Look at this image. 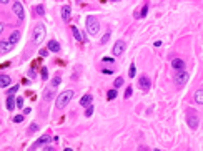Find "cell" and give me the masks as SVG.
<instances>
[{
    "instance_id": "12",
    "label": "cell",
    "mask_w": 203,
    "mask_h": 151,
    "mask_svg": "<svg viewBox=\"0 0 203 151\" xmlns=\"http://www.w3.org/2000/svg\"><path fill=\"white\" fill-rule=\"evenodd\" d=\"M14 48V45L10 43L9 40H5V42H0V53H7L9 50H12Z\"/></svg>"
},
{
    "instance_id": "8",
    "label": "cell",
    "mask_w": 203,
    "mask_h": 151,
    "mask_svg": "<svg viewBox=\"0 0 203 151\" xmlns=\"http://www.w3.org/2000/svg\"><path fill=\"white\" fill-rule=\"evenodd\" d=\"M14 14L19 17V20L25 19V10H23V5L20 4V2H15L14 4Z\"/></svg>"
},
{
    "instance_id": "4",
    "label": "cell",
    "mask_w": 203,
    "mask_h": 151,
    "mask_svg": "<svg viewBox=\"0 0 203 151\" xmlns=\"http://www.w3.org/2000/svg\"><path fill=\"white\" fill-rule=\"evenodd\" d=\"M186 115H188V116H186L188 126H190L191 130H197V128H198V123H200V121H198V115H197V113H193L191 110H188V111H186Z\"/></svg>"
},
{
    "instance_id": "33",
    "label": "cell",
    "mask_w": 203,
    "mask_h": 151,
    "mask_svg": "<svg viewBox=\"0 0 203 151\" xmlns=\"http://www.w3.org/2000/svg\"><path fill=\"white\" fill-rule=\"evenodd\" d=\"M130 96H132V88L128 87V90H127V92H125V98H127V100H128Z\"/></svg>"
},
{
    "instance_id": "37",
    "label": "cell",
    "mask_w": 203,
    "mask_h": 151,
    "mask_svg": "<svg viewBox=\"0 0 203 151\" xmlns=\"http://www.w3.org/2000/svg\"><path fill=\"white\" fill-rule=\"evenodd\" d=\"M138 151H148V148H147V146H140Z\"/></svg>"
},
{
    "instance_id": "11",
    "label": "cell",
    "mask_w": 203,
    "mask_h": 151,
    "mask_svg": "<svg viewBox=\"0 0 203 151\" xmlns=\"http://www.w3.org/2000/svg\"><path fill=\"white\" fill-rule=\"evenodd\" d=\"M92 101H93V96L90 95V93H87V95H83V96H82V100H80V105L87 108V106L92 105Z\"/></svg>"
},
{
    "instance_id": "32",
    "label": "cell",
    "mask_w": 203,
    "mask_h": 151,
    "mask_svg": "<svg viewBox=\"0 0 203 151\" xmlns=\"http://www.w3.org/2000/svg\"><path fill=\"white\" fill-rule=\"evenodd\" d=\"M147 12H148V7L145 5V7L142 9V14H140V17H145V15H147Z\"/></svg>"
},
{
    "instance_id": "42",
    "label": "cell",
    "mask_w": 203,
    "mask_h": 151,
    "mask_svg": "<svg viewBox=\"0 0 203 151\" xmlns=\"http://www.w3.org/2000/svg\"><path fill=\"white\" fill-rule=\"evenodd\" d=\"M155 151H162V150H155Z\"/></svg>"
},
{
    "instance_id": "15",
    "label": "cell",
    "mask_w": 203,
    "mask_h": 151,
    "mask_svg": "<svg viewBox=\"0 0 203 151\" xmlns=\"http://www.w3.org/2000/svg\"><path fill=\"white\" fill-rule=\"evenodd\" d=\"M48 50L53 52V53L60 52V45H58V42H55V40H50V42H48Z\"/></svg>"
},
{
    "instance_id": "17",
    "label": "cell",
    "mask_w": 203,
    "mask_h": 151,
    "mask_svg": "<svg viewBox=\"0 0 203 151\" xmlns=\"http://www.w3.org/2000/svg\"><path fill=\"white\" fill-rule=\"evenodd\" d=\"M19 40H20V32H14L12 35H10V38H9V42L12 43V45H15Z\"/></svg>"
},
{
    "instance_id": "35",
    "label": "cell",
    "mask_w": 203,
    "mask_h": 151,
    "mask_svg": "<svg viewBox=\"0 0 203 151\" xmlns=\"http://www.w3.org/2000/svg\"><path fill=\"white\" fill-rule=\"evenodd\" d=\"M47 55H48V52L47 50H40V57H47Z\"/></svg>"
},
{
    "instance_id": "14",
    "label": "cell",
    "mask_w": 203,
    "mask_h": 151,
    "mask_svg": "<svg viewBox=\"0 0 203 151\" xmlns=\"http://www.w3.org/2000/svg\"><path fill=\"white\" fill-rule=\"evenodd\" d=\"M10 83H12V78L9 75H0V87L2 88H7Z\"/></svg>"
},
{
    "instance_id": "21",
    "label": "cell",
    "mask_w": 203,
    "mask_h": 151,
    "mask_svg": "<svg viewBox=\"0 0 203 151\" xmlns=\"http://www.w3.org/2000/svg\"><path fill=\"white\" fill-rule=\"evenodd\" d=\"M60 82H62V78L58 77V75H57V77L53 78V80H52V88H53V90H55V88L58 87V85H60Z\"/></svg>"
},
{
    "instance_id": "40",
    "label": "cell",
    "mask_w": 203,
    "mask_h": 151,
    "mask_svg": "<svg viewBox=\"0 0 203 151\" xmlns=\"http://www.w3.org/2000/svg\"><path fill=\"white\" fill-rule=\"evenodd\" d=\"M65 151H73V150H70V148H67V150H65Z\"/></svg>"
},
{
    "instance_id": "5",
    "label": "cell",
    "mask_w": 203,
    "mask_h": 151,
    "mask_svg": "<svg viewBox=\"0 0 203 151\" xmlns=\"http://www.w3.org/2000/svg\"><path fill=\"white\" fill-rule=\"evenodd\" d=\"M188 77L190 75L185 72V70H178V73L175 75V83L178 85V87H181V85H185V83L188 82Z\"/></svg>"
},
{
    "instance_id": "30",
    "label": "cell",
    "mask_w": 203,
    "mask_h": 151,
    "mask_svg": "<svg viewBox=\"0 0 203 151\" xmlns=\"http://www.w3.org/2000/svg\"><path fill=\"white\" fill-rule=\"evenodd\" d=\"M23 118H25V116H22V115H19V116H15V118H14V123H22V121H23Z\"/></svg>"
},
{
    "instance_id": "34",
    "label": "cell",
    "mask_w": 203,
    "mask_h": 151,
    "mask_svg": "<svg viewBox=\"0 0 203 151\" xmlns=\"http://www.w3.org/2000/svg\"><path fill=\"white\" fill-rule=\"evenodd\" d=\"M103 62H107V63H112V62H113V58H110V57H105V58H103Z\"/></svg>"
},
{
    "instance_id": "19",
    "label": "cell",
    "mask_w": 203,
    "mask_h": 151,
    "mask_svg": "<svg viewBox=\"0 0 203 151\" xmlns=\"http://www.w3.org/2000/svg\"><path fill=\"white\" fill-rule=\"evenodd\" d=\"M72 32H73L75 40H78V42H82V40H83V37L80 35V32H78V28H77V27H72Z\"/></svg>"
},
{
    "instance_id": "10",
    "label": "cell",
    "mask_w": 203,
    "mask_h": 151,
    "mask_svg": "<svg viewBox=\"0 0 203 151\" xmlns=\"http://www.w3.org/2000/svg\"><path fill=\"white\" fill-rule=\"evenodd\" d=\"M70 15H72V9H70L68 5H63V7H62V20H63V22H68Z\"/></svg>"
},
{
    "instance_id": "23",
    "label": "cell",
    "mask_w": 203,
    "mask_h": 151,
    "mask_svg": "<svg viewBox=\"0 0 203 151\" xmlns=\"http://www.w3.org/2000/svg\"><path fill=\"white\" fill-rule=\"evenodd\" d=\"M38 130V125L37 123H32L30 126H28V135H32V133H35Z\"/></svg>"
},
{
    "instance_id": "3",
    "label": "cell",
    "mask_w": 203,
    "mask_h": 151,
    "mask_svg": "<svg viewBox=\"0 0 203 151\" xmlns=\"http://www.w3.org/2000/svg\"><path fill=\"white\" fill-rule=\"evenodd\" d=\"M85 27H87V32L90 33V35H97L98 32H100V23H98V20L95 19V17H87V20H85Z\"/></svg>"
},
{
    "instance_id": "1",
    "label": "cell",
    "mask_w": 203,
    "mask_h": 151,
    "mask_svg": "<svg viewBox=\"0 0 203 151\" xmlns=\"http://www.w3.org/2000/svg\"><path fill=\"white\" fill-rule=\"evenodd\" d=\"M33 43L35 45H40L42 42L45 40V37H47V32H45V25L43 23H37L35 25V28H33Z\"/></svg>"
},
{
    "instance_id": "41",
    "label": "cell",
    "mask_w": 203,
    "mask_h": 151,
    "mask_svg": "<svg viewBox=\"0 0 203 151\" xmlns=\"http://www.w3.org/2000/svg\"><path fill=\"white\" fill-rule=\"evenodd\" d=\"M110 2H118V0H110Z\"/></svg>"
},
{
    "instance_id": "18",
    "label": "cell",
    "mask_w": 203,
    "mask_h": 151,
    "mask_svg": "<svg viewBox=\"0 0 203 151\" xmlns=\"http://www.w3.org/2000/svg\"><path fill=\"white\" fill-rule=\"evenodd\" d=\"M195 103L203 105V90H198V92L195 93Z\"/></svg>"
},
{
    "instance_id": "6",
    "label": "cell",
    "mask_w": 203,
    "mask_h": 151,
    "mask_svg": "<svg viewBox=\"0 0 203 151\" xmlns=\"http://www.w3.org/2000/svg\"><path fill=\"white\" fill-rule=\"evenodd\" d=\"M125 48H127V43H125L123 40H117V42H115V45H113V50H112V52H113V55H115V57H120L122 53L125 52Z\"/></svg>"
},
{
    "instance_id": "26",
    "label": "cell",
    "mask_w": 203,
    "mask_h": 151,
    "mask_svg": "<svg viewBox=\"0 0 203 151\" xmlns=\"http://www.w3.org/2000/svg\"><path fill=\"white\" fill-rule=\"evenodd\" d=\"M108 40H110V32H107V33H105V37H103V38L100 40V43H102V45H105V43H107Z\"/></svg>"
},
{
    "instance_id": "38",
    "label": "cell",
    "mask_w": 203,
    "mask_h": 151,
    "mask_svg": "<svg viewBox=\"0 0 203 151\" xmlns=\"http://www.w3.org/2000/svg\"><path fill=\"white\" fill-rule=\"evenodd\" d=\"M0 4H9V0H0Z\"/></svg>"
},
{
    "instance_id": "16",
    "label": "cell",
    "mask_w": 203,
    "mask_h": 151,
    "mask_svg": "<svg viewBox=\"0 0 203 151\" xmlns=\"http://www.w3.org/2000/svg\"><path fill=\"white\" fill-rule=\"evenodd\" d=\"M15 106H17V105H15L14 96H7V110H9V111H12V110L15 108Z\"/></svg>"
},
{
    "instance_id": "29",
    "label": "cell",
    "mask_w": 203,
    "mask_h": 151,
    "mask_svg": "<svg viewBox=\"0 0 203 151\" xmlns=\"http://www.w3.org/2000/svg\"><path fill=\"white\" fill-rule=\"evenodd\" d=\"M135 72H137V68H135V63L130 65V77H135Z\"/></svg>"
},
{
    "instance_id": "22",
    "label": "cell",
    "mask_w": 203,
    "mask_h": 151,
    "mask_svg": "<svg viewBox=\"0 0 203 151\" xmlns=\"http://www.w3.org/2000/svg\"><path fill=\"white\" fill-rule=\"evenodd\" d=\"M113 98H117V88L115 90H108V93H107V100H113Z\"/></svg>"
},
{
    "instance_id": "27",
    "label": "cell",
    "mask_w": 203,
    "mask_h": 151,
    "mask_svg": "<svg viewBox=\"0 0 203 151\" xmlns=\"http://www.w3.org/2000/svg\"><path fill=\"white\" fill-rule=\"evenodd\" d=\"M122 85H123V78H122V77H118V78L115 80V88H120Z\"/></svg>"
},
{
    "instance_id": "31",
    "label": "cell",
    "mask_w": 203,
    "mask_h": 151,
    "mask_svg": "<svg viewBox=\"0 0 203 151\" xmlns=\"http://www.w3.org/2000/svg\"><path fill=\"white\" fill-rule=\"evenodd\" d=\"M15 105L19 106V108H22L23 106V98H17V100H15Z\"/></svg>"
},
{
    "instance_id": "7",
    "label": "cell",
    "mask_w": 203,
    "mask_h": 151,
    "mask_svg": "<svg viewBox=\"0 0 203 151\" xmlns=\"http://www.w3.org/2000/svg\"><path fill=\"white\" fill-rule=\"evenodd\" d=\"M48 141H50V136H48V135H43V136H40V138L37 140V141L33 143V145H32V148H30L28 151H35L37 148H40L42 145H45V143H48Z\"/></svg>"
},
{
    "instance_id": "24",
    "label": "cell",
    "mask_w": 203,
    "mask_h": 151,
    "mask_svg": "<svg viewBox=\"0 0 203 151\" xmlns=\"http://www.w3.org/2000/svg\"><path fill=\"white\" fill-rule=\"evenodd\" d=\"M42 80H47V78H48V70H47V67H43V68H42Z\"/></svg>"
},
{
    "instance_id": "13",
    "label": "cell",
    "mask_w": 203,
    "mask_h": 151,
    "mask_svg": "<svg viewBox=\"0 0 203 151\" xmlns=\"http://www.w3.org/2000/svg\"><path fill=\"white\" fill-rule=\"evenodd\" d=\"M171 68L173 70H183L185 68V62L181 58H175L171 62Z\"/></svg>"
},
{
    "instance_id": "36",
    "label": "cell",
    "mask_w": 203,
    "mask_h": 151,
    "mask_svg": "<svg viewBox=\"0 0 203 151\" xmlns=\"http://www.w3.org/2000/svg\"><path fill=\"white\" fill-rule=\"evenodd\" d=\"M4 28H5V23H0V35H2V32H4Z\"/></svg>"
},
{
    "instance_id": "20",
    "label": "cell",
    "mask_w": 203,
    "mask_h": 151,
    "mask_svg": "<svg viewBox=\"0 0 203 151\" xmlns=\"http://www.w3.org/2000/svg\"><path fill=\"white\" fill-rule=\"evenodd\" d=\"M17 92H19V85H14L10 90H7V96H14Z\"/></svg>"
},
{
    "instance_id": "2",
    "label": "cell",
    "mask_w": 203,
    "mask_h": 151,
    "mask_svg": "<svg viewBox=\"0 0 203 151\" xmlns=\"http://www.w3.org/2000/svg\"><path fill=\"white\" fill-rule=\"evenodd\" d=\"M73 95H75V92L73 90H65V92H62V95L57 98V108H65V106L70 103V100L73 98Z\"/></svg>"
},
{
    "instance_id": "28",
    "label": "cell",
    "mask_w": 203,
    "mask_h": 151,
    "mask_svg": "<svg viewBox=\"0 0 203 151\" xmlns=\"http://www.w3.org/2000/svg\"><path fill=\"white\" fill-rule=\"evenodd\" d=\"M93 115V106L90 105V106H87V111H85V116H92Z\"/></svg>"
},
{
    "instance_id": "9",
    "label": "cell",
    "mask_w": 203,
    "mask_h": 151,
    "mask_svg": "<svg viewBox=\"0 0 203 151\" xmlns=\"http://www.w3.org/2000/svg\"><path fill=\"white\" fill-rule=\"evenodd\" d=\"M138 85H140V88H142L143 92H148V90H150V85H152V82H150V78H148V77L142 75V77H140V80H138Z\"/></svg>"
},
{
    "instance_id": "39",
    "label": "cell",
    "mask_w": 203,
    "mask_h": 151,
    "mask_svg": "<svg viewBox=\"0 0 203 151\" xmlns=\"http://www.w3.org/2000/svg\"><path fill=\"white\" fill-rule=\"evenodd\" d=\"M45 151H53V148H45Z\"/></svg>"
},
{
    "instance_id": "25",
    "label": "cell",
    "mask_w": 203,
    "mask_h": 151,
    "mask_svg": "<svg viewBox=\"0 0 203 151\" xmlns=\"http://www.w3.org/2000/svg\"><path fill=\"white\" fill-rule=\"evenodd\" d=\"M35 10H37L38 15H45V9H43V5H37V7H35Z\"/></svg>"
}]
</instances>
